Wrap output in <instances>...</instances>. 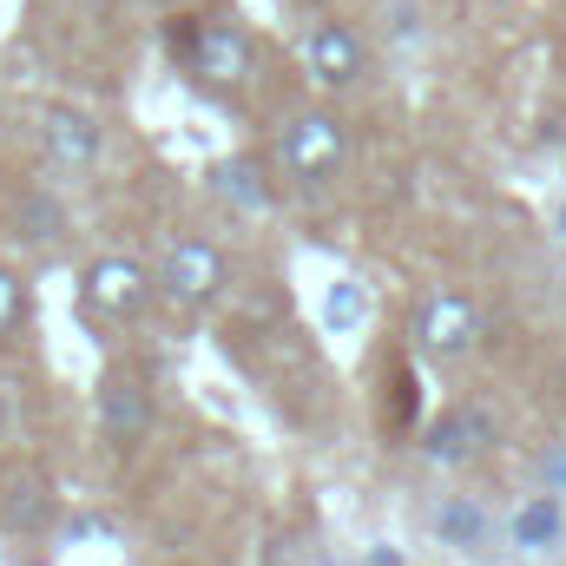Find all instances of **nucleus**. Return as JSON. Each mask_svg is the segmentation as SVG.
Segmentation results:
<instances>
[{
  "instance_id": "nucleus-1",
  "label": "nucleus",
  "mask_w": 566,
  "mask_h": 566,
  "mask_svg": "<svg viewBox=\"0 0 566 566\" xmlns=\"http://www.w3.org/2000/svg\"><path fill=\"white\" fill-rule=\"evenodd\" d=\"M185 60H191V73H198L205 86H218V93H238V86L258 73V46H251V33H244L238 20H198L191 40H185Z\"/></svg>"
},
{
  "instance_id": "nucleus-2",
  "label": "nucleus",
  "mask_w": 566,
  "mask_h": 566,
  "mask_svg": "<svg viewBox=\"0 0 566 566\" xmlns=\"http://www.w3.org/2000/svg\"><path fill=\"white\" fill-rule=\"evenodd\" d=\"M80 303L99 316V323H133L145 303H151V277L133 258H93L86 277H80Z\"/></svg>"
},
{
  "instance_id": "nucleus-3",
  "label": "nucleus",
  "mask_w": 566,
  "mask_h": 566,
  "mask_svg": "<svg viewBox=\"0 0 566 566\" xmlns=\"http://www.w3.org/2000/svg\"><path fill=\"white\" fill-rule=\"evenodd\" d=\"M165 296L171 303H185V310H205L211 296H224V283H231V264H224V251L218 244H205V238H178L171 244V258H165Z\"/></svg>"
},
{
  "instance_id": "nucleus-4",
  "label": "nucleus",
  "mask_w": 566,
  "mask_h": 566,
  "mask_svg": "<svg viewBox=\"0 0 566 566\" xmlns=\"http://www.w3.org/2000/svg\"><path fill=\"white\" fill-rule=\"evenodd\" d=\"M40 145H46V165L53 171H93L99 165V151H106V133H99V119L93 113H80V106H46L40 113Z\"/></svg>"
},
{
  "instance_id": "nucleus-5",
  "label": "nucleus",
  "mask_w": 566,
  "mask_h": 566,
  "mask_svg": "<svg viewBox=\"0 0 566 566\" xmlns=\"http://www.w3.org/2000/svg\"><path fill=\"white\" fill-rule=\"evenodd\" d=\"M99 428H106L113 448H133V441L151 434V382L139 369H106V382H99Z\"/></svg>"
},
{
  "instance_id": "nucleus-6",
  "label": "nucleus",
  "mask_w": 566,
  "mask_h": 566,
  "mask_svg": "<svg viewBox=\"0 0 566 566\" xmlns=\"http://www.w3.org/2000/svg\"><path fill=\"white\" fill-rule=\"evenodd\" d=\"M303 66L316 73V86H356L363 80V40L343 20H310L303 27Z\"/></svg>"
},
{
  "instance_id": "nucleus-7",
  "label": "nucleus",
  "mask_w": 566,
  "mask_h": 566,
  "mask_svg": "<svg viewBox=\"0 0 566 566\" xmlns=\"http://www.w3.org/2000/svg\"><path fill=\"white\" fill-rule=\"evenodd\" d=\"M283 165L296 178H329L343 165V126L329 113H296L283 126Z\"/></svg>"
},
{
  "instance_id": "nucleus-8",
  "label": "nucleus",
  "mask_w": 566,
  "mask_h": 566,
  "mask_svg": "<svg viewBox=\"0 0 566 566\" xmlns=\"http://www.w3.org/2000/svg\"><path fill=\"white\" fill-rule=\"evenodd\" d=\"M481 343V316L468 296H434L422 310V349L428 356H468Z\"/></svg>"
},
{
  "instance_id": "nucleus-9",
  "label": "nucleus",
  "mask_w": 566,
  "mask_h": 566,
  "mask_svg": "<svg viewBox=\"0 0 566 566\" xmlns=\"http://www.w3.org/2000/svg\"><path fill=\"white\" fill-rule=\"evenodd\" d=\"M20 231H27L33 244H60V231H66V211H60L46 191H27V198H20Z\"/></svg>"
},
{
  "instance_id": "nucleus-10",
  "label": "nucleus",
  "mask_w": 566,
  "mask_h": 566,
  "mask_svg": "<svg viewBox=\"0 0 566 566\" xmlns=\"http://www.w3.org/2000/svg\"><path fill=\"white\" fill-rule=\"evenodd\" d=\"M218 191H224V198H238L244 211H264V205H271V191H264V185H251V165H244V158L218 165Z\"/></svg>"
},
{
  "instance_id": "nucleus-11",
  "label": "nucleus",
  "mask_w": 566,
  "mask_h": 566,
  "mask_svg": "<svg viewBox=\"0 0 566 566\" xmlns=\"http://www.w3.org/2000/svg\"><path fill=\"white\" fill-rule=\"evenodd\" d=\"M20 316H27V283L13 271H0V329H13Z\"/></svg>"
},
{
  "instance_id": "nucleus-12",
  "label": "nucleus",
  "mask_w": 566,
  "mask_h": 566,
  "mask_svg": "<svg viewBox=\"0 0 566 566\" xmlns=\"http://www.w3.org/2000/svg\"><path fill=\"white\" fill-rule=\"evenodd\" d=\"M541 534H554V501L527 507V521H521V541H541Z\"/></svg>"
},
{
  "instance_id": "nucleus-13",
  "label": "nucleus",
  "mask_w": 566,
  "mask_h": 566,
  "mask_svg": "<svg viewBox=\"0 0 566 566\" xmlns=\"http://www.w3.org/2000/svg\"><path fill=\"white\" fill-rule=\"evenodd\" d=\"M7 422H13V409H7V389H0V434H7Z\"/></svg>"
}]
</instances>
